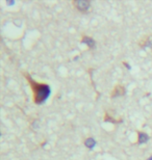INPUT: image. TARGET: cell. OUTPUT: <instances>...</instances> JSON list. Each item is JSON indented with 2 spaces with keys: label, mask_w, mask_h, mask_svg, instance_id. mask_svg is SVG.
Instances as JSON below:
<instances>
[{
  "label": "cell",
  "mask_w": 152,
  "mask_h": 160,
  "mask_svg": "<svg viewBox=\"0 0 152 160\" xmlns=\"http://www.w3.org/2000/svg\"><path fill=\"white\" fill-rule=\"evenodd\" d=\"M24 77L27 80L28 84H29L32 91V100H34V103L38 105L43 104L50 96V92H51L50 86L47 83L35 81L28 73H24Z\"/></svg>",
  "instance_id": "cell-1"
},
{
  "label": "cell",
  "mask_w": 152,
  "mask_h": 160,
  "mask_svg": "<svg viewBox=\"0 0 152 160\" xmlns=\"http://www.w3.org/2000/svg\"><path fill=\"white\" fill-rule=\"evenodd\" d=\"M73 5L77 8V11L86 12L89 11L91 2L89 0H76V1L73 2Z\"/></svg>",
  "instance_id": "cell-2"
},
{
  "label": "cell",
  "mask_w": 152,
  "mask_h": 160,
  "mask_svg": "<svg viewBox=\"0 0 152 160\" xmlns=\"http://www.w3.org/2000/svg\"><path fill=\"white\" fill-rule=\"evenodd\" d=\"M125 95V88L122 84H117L111 92V98H118Z\"/></svg>",
  "instance_id": "cell-3"
},
{
  "label": "cell",
  "mask_w": 152,
  "mask_h": 160,
  "mask_svg": "<svg viewBox=\"0 0 152 160\" xmlns=\"http://www.w3.org/2000/svg\"><path fill=\"white\" fill-rule=\"evenodd\" d=\"M81 42H82V43H85L86 45H88L90 49H94V48H95V46H96L95 41H94L91 37L86 36V34H82V37H81Z\"/></svg>",
  "instance_id": "cell-4"
},
{
  "label": "cell",
  "mask_w": 152,
  "mask_h": 160,
  "mask_svg": "<svg viewBox=\"0 0 152 160\" xmlns=\"http://www.w3.org/2000/svg\"><path fill=\"white\" fill-rule=\"evenodd\" d=\"M149 135L145 132H142V131H139L138 132V143H146L148 140H149Z\"/></svg>",
  "instance_id": "cell-5"
},
{
  "label": "cell",
  "mask_w": 152,
  "mask_h": 160,
  "mask_svg": "<svg viewBox=\"0 0 152 160\" xmlns=\"http://www.w3.org/2000/svg\"><path fill=\"white\" fill-rule=\"evenodd\" d=\"M104 121L105 122H109V123H115V124H117V123H121L122 120H117V119H114V117H112L111 114L107 113V112H105L104 114Z\"/></svg>",
  "instance_id": "cell-6"
},
{
  "label": "cell",
  "mask_w": 152,
  "mask_h": 160,
  "mask_svg": "<svg viewBox=\"0 0 152 160\" xmlns=\"http://www.w3.org/2000/svg\"><path fill=\"white\" fill-rule=\"evenodd\" d=\"M85 145H86V148L92 149V148H94V146L96 145V142H95V139L92 138V137H89V138H86L85 140Z\"/></svg>",
  "instance_id": "cell-7"
}]
</instances>
